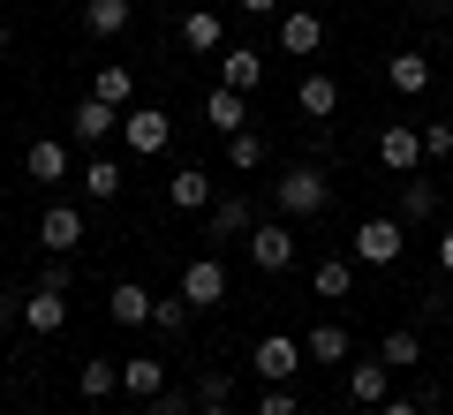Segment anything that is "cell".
Here are the masks:
<instances>
[{
  "label": "cell",
  "instance_id": "obj_30",
  "mask_svg": "<svg viewBox=\"0 0 453 415\" xmlns=\"http://www.w3.org/2000/svg\"><path fill=\"white\" fill-rule=\"evenodd\" d=\"M378 363H393V370H416V363H423V333H416V325L386 333V340H378Z\"/></svg>",
  "mask_w": 453,
  "mask_h": 415
},
{
  "label": "cell",
  "instance_id": "obj_13",
  "mask_svg": "<svg viewBox=\"0 0 453 415\" xmlns=\"http://www.w3.org/2000/svg\"><path fill=\"white\" fill-rule=\"evenodd\" d=\"M393 219H401V227H431L438 219V181L423 174V166L401 174V211H393Z\"/></svg>",
  "mask_w": 453,
  "mask_h": 415
},
{
  "label": "cell",
  "instance_id": "obj_43",
  "mask_svg": "<svg viewBox=\"0 0 453 415\" xmlns=\"http://www.w3.org/2000/svg\"><path fill=\"white\" fill-rule=\"evenodd\" d=\"M0 53H8V23H0Z\"/></svg>",
  "mask_w": 453,
  "mask_h": 415
},
{
  "label": "cell",
  "instance_id": "obj_26",
  "mask_svg": "<svg viewBox=\"0 0 453 415\" xmlns=\"http://www.w3.org/2000/svg\"><path fill=\"white\" fill-rule=\"evenodd\" d=\"M257 76H265L257 46H226L219 53V83H226V91H257Z\"/></svg>",
  "mask_w": 453,
  "mask_h": 415
},
{
  "label": "cell",
  "instance_id": "obj_11",
  "mask_svg": "<svg viewBox=\"0 0 453 415\" xmlns=\"http://www.w3.org/2000/svg\"><path fill=\"white\" fill-rule=\"evenodd\" d=\"M211 196H219V181H211L204 166H174V174H166V204L174 211H211Z\"/></svg>",
  "mask_w": 453,
  "mask_h": 415
},
{
  "label": "cell",
  "instance_id": "obj_2",
  "mask_svg": "<svg viewBox=\"0 0 453 415\" xmlns=\"http://www.w3.org/2000/svg\"><path fill=\"white\" fill-rule=\"evenodd\" d=\"M166 144H174V113H159V106L121 113V151H129V159H159Z\"/></svg>",
  "mask_w": 453,
  "mask_h": 415
},
{
  "label": "cell",
  "instance_id": "obj_3",
  "mask_svg": "<svg viewBox=\"0 0 453 415\" xmlns=\"http://www.w3.org/2000/svg\"><path fill=\"white\" fill-rule=\"evenodd\" d=\"M401 250H408L401 219H363L356 234H348V257H356V265H401Z\"/></svg>",
  "mask_w": 453,
  "mask_h": 415
},
{
  "label": "cell",
  "instance_id": "obj_19",
  "mask_svg": "<svg viewBox=\"0 0 453 415\" xmlns=\"http://www.w3.org/2000/svg\"><path fill=\"white\" fill-rule=\"evenodd\" d=\"M76 393L83 400H113L121 393V363H113V355H83L76 363Z\"/></svg>",
  "mask_w": 453,
  "mask_h": 415
},
{
  "label": "cell",
  "instance_id": "obj_29",
  "mask_svg": "<svg viewBox=\"0 0 453 415\" xmlns=\"http://www.w3.org/2000/svg\"><path fill=\"white\" fill-rule=\"evenodd\" d=\"M189 318H196V303H189V295H159V303H151V333H166V340H181V333H189Z\"/></svg>",
  "mask_w": 453,
  "mask_h": 415
},
{
  "label": "cell",
  "instance_id": "obj_14",
  "mask_svg": "<svg viewBox=\"0 0 453 415\" xmlns=\"http://www.w3.org/2000/svg\"><path fill=\"white\" fill-rule=\"evenodd\" d=\"M151 303H159V295H151L144 280H121V288L106 295V318H113V325H129V333H136V325H151Z\"/></svg>",
  "mask_w": 453,
  "mask_h": 415
},
{
  "label": "cell",
  "instance_id": "obj_32",
  "mask_svg": "<svg viewBox=\"0 0 453 415\" xmlns=\"http://www.w3.org/2000/svg\"><path fill=\"white\" fill-rule=\"evenodd\" d=\"M348 288H356V257H318V295L325 303H348Z\"/></svg>",
  "mask_w": 453,
  "mask_h": 415
},
{
  "label": "cell",
  "instance_id": "obj_37",
  "mask_svg": "<svg viewBox=\"0 0 453 415\" xmlns=\"http://www.w3.org/2000/svg\"><path fill=\"white\" fill-rule=\"evenodd\" d=\"M234 8H242V16H280L288 0H234Z\"/></svg>",
  "mask_w": 453,
  "mask_h": 415
},
{
  "label": "cell",
  "instance_id": "obj_41",
  "mask_svg": "<svg viewBox=\"0 0 453 415\" xmlns=\"http://www.w3.org/2000/svg\"><path fill=\"white\" fill-rule=\"evenodd\" d=\"M196 415H242V408H234V400H204Z\"/></svg>",
  "mask_w": 453,
  "mask_h": 415
},
{
  "label": "cell",
  "instance_id": "obj_10",
  "mask_svg": "<svg viewBox=\"0 0 453 415\" xmlns=\"http://www.w3.org/2000/svg\"><path fill=\"white\" fill-rule=\"evenodd\" d=\"M61 325H68V288H31V295H23V333L53 340Z\"/></svg>",
  "mask_w": 453,
  "mask_h": 415
},
{
  "label": "cell",
  "instance_id": "obj_21",
  "mask_svg": "<svg viewBox=\"0 0 453 415\" xmlns=\"http://www.w3.org/2000/svg\"><path fill=\"white\" fill-rule=\"evenodd\" d=\"M113 128H121V106H106V98H76V144H106Z\"/></svg>",
  "mask_w": 453,
  "mask_h": 415
},
{
  "label": "cell",
  "instance_id": "obj_20",
  "mask_svg": "<svg viewBox=\"0 0 453 415\" xmlns=\"http://www.w3.org/2000/svg\"><path fill=\"white\" fill-rule=\"evenodd\" d=\"M121 393L129 400H159L166 393V363L159 355H129V363H121Z\"/></svg>",
  "mask_w": 453,
  "mask_h": 415
},
{
  "label": "cell",
  "instance_id": "obj_23",
  "mask_svg": "<svg viewBox=\"0 0 453 415\" xmlns=\"http://www.w3.org/2000/svg\"><path fill=\"white\" fill-rule=\"evenodd\" d=\"M204 121L219 128V136H234V128H250V91H226V83H219V91L204 98Z\"/></svg>",
  "mask_w": 453,
  "mask_h": 415
},
{
  "label": "cell",
  "instance_id": "obj_18",
  "mask_svg": "<svg viewBox=\"0 0 453 415\" xmlns=\"http://www.w3.org/2000/svg\"><path fill=\"white\" fill-rule=\"evenodd\" d=\"M295 106H303L310 121H333V113H340V83L325 76V68H310V76L295 83Z\"/></svg>",
  "mask_w": 453,
  "mask_h": 415
},
{
  "label": "cell",
  "instance_id": "obj_34",
  "mask_svg": "<svg viewBox=\"0 0 453 415\" xmlns=\"http://www.w3.org/2000/svg\"><path fill=\"white\" fill-rule=\"evenodd\" d=\"M257 415H303V400H295L288 385H265V393H257Z\"/></svg>",
  "mask_w": 453,
  "mask_h": 415
},
{
  "label": "cell",
  "instance_id": "obj_5",
  "mask_svg": "<svg viewBox=\"0 0 453 415\" xmlns=\"http://www.w3.org/2000/svg\"><path fill=\"white\" fill-rule=\"evenodd\" d=\"M83 242H91L83 211L76 204H46V219H38V250H46V257H76Z\"/></svg>",
  "mask_w": 453,
  "mask_h": 415
},
{
  "label": "cell",
  "instance_id": "obj_8",
  "mask_svg": "<svg viewBox=\"0 0 453 415\" xmlns=\"http://www.w3.org/2000/svg\"><path fill=\"white\" fill-rule=\"evenodd\" d=\"M181 295H189L196 310H219L226 303V265L219 257H189V265H181Z\"/></svg>",
  "mask_w": 453,
  "mask_h": 415
},
{
  "label": "cell",
  "instance_id": "obj_1",
  "mask_svg": "<svg viewBox=\"0 0 453 415\" xmlns=\"http://www.w3.org/2000/svg\"><path fill=\"white\" fill-rule=\"evenodd\" d=\"M273 204L288 211V219H318V211L333 204V181H325L318 166H280V181H273Z\"/></svg>",
  "mask_w": 453,
  "mask_h": 415
},
{
  "label": "cell",
  "instance_id": "obj_15",
  "mask_svg": "<svg viewBox=\"0 0 453 415\" xmlns=\"http://www.w3.org/2000/svg\"><path fill=\"white\" fill-rule=\"evenodd\" d=\"M204 227H211L219 242H234V234H250V227H257V204H250V196H211Z\"/></svg>",
  "mask_w": 453,
  "mask_h": 415
},
{
  "label": "cell",
  "instance_id": "obj_17",
  "mask_svg": "<svg viewBox=\"0 0 453 415\" xmlns=\"http://www.w3.org/2000/svg\"><path fill=\"white\" fill-rule=\"evenodd\" d=\"M83 196H91V204H113V196H121V181H129V166L121 159H106V151H98V159H83Z\"/></svg>",
  "mask_w": 453,
  "mask_h": 415
},
{
  "label": "cell",
  "instance_id": "obj_39",
  "mask_svg": "<svg viewBox=\"0 0 453 415\" xmlns=\"http://www.w3.org/2000/svg\"><path fill=\"white\" fill-rule=\"evenodd\" d=\"M438 272H446V280H453V227H446V234H438Z\"/></svg>",
  "mask_w": 453,
  "mask_h": 415
},
{
  "label": "cell",
  "instance_id": "obj_35",
  "mask_svg": "<svg viewBox=\"0 0 453 415\" xmlns=\"http://www.w3.org/2000/svg\"><path fill=\"white\" fill-rule=\"evenodd\" d=\"M204 400H234V378H226V370H204V378H196V408H204Z\"/></svg>",
  "mask_w": 453,
  "mask_h": 415
},
{
  "label": "cell",
  "instance_id": "obj_9",
  "mask_svg": "<svg viewBox=\"0 0 453 415\" xmlns=\"http://www.w3.org/2000/svg\"><path fill=\"white\" fill-rule=\"evenodd\" d=\"M318 46H325V16H318V8H280V53L310 61Z\"/></svg>",
  "mask_w": 453,
  "mask_h": 415
},
{
  "label": "cell",
  "instance_id": "obj_16",
  "mask_svg": "<svg viewBox=\"0 0 453 415\" xmlns=\"http://www.w3.org/2000/svg\"><path fill=\"white\" fill-rule=\"evenodd\" d=\"M303 355H310L318 370H333V363L356 355V340H348V325H310V333H303Z\"/></svg>",
  "mask_w": 453,
  "mask_h": 415
},
{
  "label": "cell",
  "instance_id": "obj_22",
  "mask_svg": "<svg viewBox=\"0 0 453 415\" xmlns=\"http://www.w3.org/2000/svg\"><path fill=\"white\" fill-rule=\"evenodd\" d=\"M386 83H393L401 98H423V91H431V61H423L416 46H408V53H393V61H386Z\"/></svg>",
  "mask_w": 453,
  "mask_h": 415
},
{
  "label": "cell",
  "instance_id": "obj_40",
  "mask_svg": "<svg viewBox=\"0 0 453 415\" xmlns=\"http://www.w3.org/2000/svg\"><path fill=\"white\" fill-rule=\"evenodd\" d=\"M16 318H23V303H16V295H0V333H8Z\"/></svg>",
  "mask_w": 453,
  "mask_h": 415
},
{
  "label": "cell",
  "instance_id": "obj_31",
  "mask_svg": "<svg viewBox=\"0 0 453 415\" xmlns=\"http://www.w3.org/2000/svg\"><path fill=\"white\" fill-rule=\"evenodd\" d=\"M265 159H273V151H265L257 128H234V136H226V166H234V174H257Z\"/></svg>",
  "mask_w": 453,
  "mask_h": 415
},
{
  "label": "cell",
  "instance_id": "obj_36",
  "mask_svg": "<svg viewBox=\"0 0 453 415\" xmlns=\"http://www.w3.org/2000/svg\"><path fill=\"white\" fill-rule=\"evenodd\" d=\"M144 408H151V415H196V393H174V385H166V393L144 400Z\"/></svg>",
  "mask_w": 453,
  "mask_h": 415
},
{
  "label": "cell",
  "instance_id": "obj_7",
  "mask_svg": "<svg viewBox=\"0 0 453 415\" xmlns=\"http://www.w3.org/2000/svg\"><path fill=\"white\" fill-rule=\"evenodd\" d=\"M378 166H386L393 181H401V174H416V166H423V128L386 121V128H378Z\"/></svg>",
  "mask_w": 453,
  "mask_h": 415
},
{
  "label": "cell",
  "instance_id": "obj_28",
  "mask_svg": "<svg viewBox=\"0 0 453 415\" xmlns=\"http://www.w3.org/2000/svg\"><path fill=\"white\" fill-rule=\"evenodd\" d=\"M91 98H106V106H121V113H129V106H136V76H129L121 61H106V68L91 76Z\"/></svg>",
  "mask_w": 453,
  "mask_h": 415
},
{
  "label": "cell",
  "instance_id": "obj_6",
  "mask_svg": "<svg viewBox=\"0 0 453 415\" xmlns=\"http://www.w3.org/2000/svg\"><path fill=\"white\" fill-rule=\"evenodd\" d=\"M242 242H250V265H257V272H288L295 265V227L288 219H257Z\"/></svg>",
  "mask_w": 453,
  "mask_h": 415
},
{
  "label": "cell",
  "instance_id": "obj_12",
  "mask_svg": "<svg viewBox=\"0 0 453 415\" xmlns=\"http://www.w3.org/2000/svg\"><path fill=\"white\" fill-rule=\"evenodd\" d=\"M348 400H356V408H386L393 400V363H348Z\"/></svg>",
  "mask_w": 453,
  "mask_h": 415
},
{
  "label": "cell",
  "instance_id": "obj_42",
  "mask_svg": "<svg viewBox=\"0 0 453 415\" xmlns=\"http://www.w3.org/2000/svg\"><path fill=\"white\" fill-rule=\"evenodd\" d=\"M416 8H431V16H446V8H453V0H416Z\"/></svg>",
  "mask_w": 453,
  "mask_h": 415
},
{
  "label": "cell",
  "instance_id": "obj_38",
  "mask_svg": "<svg viewBox=\"0 0 453 415\" xmlns=\"http://www.w3.org/2000/svg\"><path fill=\"white\" fill-rule=\"evenodd\" d=\"M378 415H431V408H423V400H386Z\"/></svg>",
  "mask_w": 453,
  "mask_h": 415
},
{
  "label": "cell",
  "instance_id": "obj_27",
  "mask_svg": "<svg viewBox=\"0 0 453 415\" xmlns=\"http://www.w3.org/2000/svg\"><path fill=\"white\" fill-rule=\"evenodd\" d=\"M23 174H31V181H68V144H53V136H38V144L23 151Z\"/></svg>",
  "mask_w": 453,
  "mask_h": 415
},
{
  "label": "cell",
  "instance_id": "obj_4",
  "mask_svg": "<svg viewBox=\"0 0 453 415\" xmlns=\"http://www.w3.org/2000/svg\"><path fill=\"white\" fill-rule=\"evenodd\" d=\"M303 363H310V355H303V340H288V333H265L257 348H250V370H257L265 385H288Z\"/></svg>",
  "mask_w": 453,
  "mask_h": 415
},
{
  "label": "cell",
  "instance_id": "obj_33",
  "mask_svg": "<svg viewBox=\"0 0 453 415\" xmlns=\"http://www.w3.org/2000/svg\"><path fill=\"white\" fill-rule=\"evenodd\" d=\"M423 159H431V166L453 159V121H423Z\"/></svg>",
  "mask_w": 453,
  "mask_h": 415
},
{
  "label": "cell",
  "instance_id": "obj_25",
  "mask_svg": "<svg viewBox=\"0 0 453 415\" xmlns=\"http://www.w3.org/2000/svg\"><path fill=\"white\" fill-rule=\"evenodd\" d=\"M181 46L189 53H226V23L211 16V8H189V16H181Z\"/></svg>",
  "mask_w": 453,
  "mask_h": 415
},
{
  "label": "cell",
  "instance_id": "obj_24",
  "mask_svg": "<svg viewBox=\"0 0 453 415\" xmlns=\"http://www.w3.org/2000/svg\"><path fill=\"white\" fill-rule=\"evenodd\" d=\"M136 16V0H83V31L91 38H121Z\"/></svg>",
  "mask_w": 453,
  "mask_h": 415
}]
</instances>
